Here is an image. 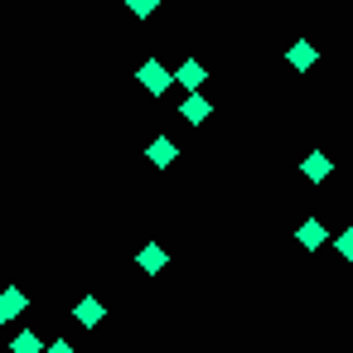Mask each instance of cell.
I'll list each match as a JSON object with an SVG mask.
<instances>
[{
  "label": "cell",
  "mask_w": 353,
  "mask_h": 353,
  "mask_svg": "<svg viewBox=\"0 0 353 353\" xmlns=\"http://www.w3.org/2000/svg\"><path fill=\"white\" fill-rule=\"evenodd\" d=\"M174 155H179V145H174L170 136H155V141L145 145V160H150L155 170H165V165H174Z\"/></svg>",
  "instance_id": "cell-4"
},
{
  "label": "cell",
  "mask_w": 353,
  "mask_h": 353,
  "mask_svg": "<svg viewBox=\"0 0 353 353\" xmlns=\"http://www.w3.org/2000/svg\"><path fill=\"white\" fill-rule=\"evenodd\" d=\"M305 174H310V179L319 184V179L329 174V155H324V150H314V155H305Z\"/></svg>",
  "instance_id": "cell-11"
},
{
  "label": "cell",
  "mask_w": 353,
  "mask_h": 353,
  "mask_svg": "<svg viewBox=\"0 0 353 353\" xmlns=\"http://www.w3.org/2000/svg\"><path fill=\"white\" fill-rule=\"evenodd\" d=\"M136 261H141V271H150V276H155V271H160V266H165L170 256H165V247H160V242H145Z\"/></svg>",
  "instance_id": "cell-9"
},
{
  "label": "cell",
  "mask_w": 353,
  "mask_h": 353,
  "mask_svg": "<svg viewBox=\"0 0 353 353\" xmlns=\"http://www.w3.org/2000/svg\"><path fill=\"white\" fill-rule=\"evenodd\" d=\"M25 305H30V295H25L20 285H6V290H0V329H6V324H10Z\"/></svg>",
  "instance_id": "cell-2"
},
{
  "label": "cell",
  "mask_w": 353,
  "mask_h": 353,
  "mask_svg": "<svg viewBox=\"0 0 353 353\" xmlns=\"http://www.w3.org/2000/svg\"><path fill=\"white\" fill-rule=\"evenodd\" d=\"M203 78H208V73H203V63H194V59H189V63H179V73H174V83H184V92H199V88H203Z\"/></svg>",
  "instance_id": "cell-7"
},
{
  "label": "cell",
  "mask_w": 353,
  "mask_h": 353,
  "mask_svg": "<svg viewBox=\"0 0 353 353\" xmlns=\"http://www.w3.org/2000/svg\"><path fill=\"white\" fill-rule=\"evenodd\" d=\"M44 353H78V348H73V343H68V339H59V343H49V348H44Z\"/></svg>",
  "instance_id": "cell-14"
},
{
  "label": "cell",
  "mask_w": 353,
  "mask_h": 353,
  "mask_svg": "<svg viewBox=\"0 0 353 353\" xmlns=\"http://www.w3.org/2000/svg\"><path fill=\"white\" fill-rule=\"evenodd\" d=\"M179 112H184V121H194V126H199V121H208V112H213V102H208L203 92H189V97L179 102Z\"/></svg>",
  "instance_id": "cell-5"
},
{
  "label": "cell",
  "mask_w": 353,
  "mask_h": 353,
  "mask_svg": "<svg viewBox=\"0 0 353 353\" xmlns=\"http://www.w3.org/2000/svg\"><path fill=\"white\" fill-rule=\"evenodd\" d=\"M10 353H44V339H39L34 329H20V334L10 339Z\"/></svg>",
  "instance_id": "cell-10"
},
{
  "label": "cell",
  "mask_w": 353,
  "mask_h": 353,
  "mask_svg": "<svg viewBox=\"0 0 353 353\" xmlns=\"http://www.w3.org/2000/svg\"><path fill=\"white\" fill-rule=\"evenodd\" d=\"M136 78H141V88H145L150 97H165V92H170V83H174V73H170L165 63H155V59H145V68H141Z\"/></svg>",
  "instance_id": "cell-1"
},
{
  "label": "cell",
  "mask_w": 353,
  "mask_h": 353,
  "mask_svg": "<svg viewBox=\"0 0 353 353\" xmlns=\"http://www.w3.org/2000/svg\"><path fill=\"white\" fill-rule=\"evenodd\" d=\"M314 59H319V49H314L310 39H295V44L285 49V63H290L295 73H305V68H314Z\"/></svg>",
  "instance_id": "cell-3"
},
{
  "label": "cell",
  "mask_w": 353,
  "mask_h": 353,
  "mask_svg": "<svg viewBox=\"0 0 353 353\" xmlns=\"http://www.w3.org/2000/svg\"><path fill=\"white\" fill-rule=\"evenodd\" d=\"M295 237H300V247H305V252H314V247H324V223H319V218H305Z\"/></svg>",
  "instance_id": "cell-8"
},
{
  "label": "cell",
  "mask_w": 353,
  "mask_h": 353,
  "mask_svg": "<svg viewBox=\"0 0 353 353\" xmlns=\"http://www.w3.org/2000/svg\"><path fill=\"white\" fill-rule=\"evenodd\" d=\"M73 319H78L83 329H92V324L102 319V300H97V295H83V300L73 305Z\"/></svg>",
  "instance_id": "cell-6"
},
{
  "label": "cell",
  "mask_w": 353,
  "mask_h": 353,
  "mask_svg": "<svg viewBox=\"0 0 353 353\" xmlns=\"http://www.w3.org/2000/svg\"><path fill=\"white\" fill-rule=\"evenodd\" d=\"M126 10H131L136 20H150V15L160 10V0H126Z\"/></svg>",
  "instance_id": "cell-12"
},
{
  "label": "cell",
  "mask_w": 353,
  "mask_h": 353,
  "mask_svg": "<svg viewBox=\"0 0 353 353\" xmlns=\"http://www.w3.org/2000/svg\"><path fill=\"white\" fill-rule=\"evenodd\" d=\"M339 252L353 261V228H343V232H339Z\"/></svg>",
  "instance_id": "cell-13"
}]
</instances>
